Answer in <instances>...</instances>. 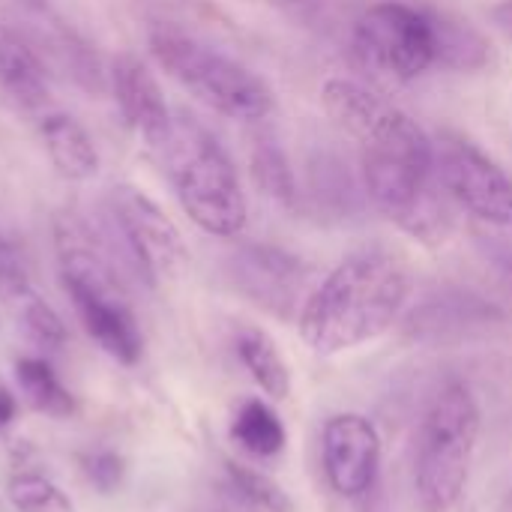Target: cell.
Masks as SVG:
<instances>
[{"label": "cell", "instance_id": "3957f363", "mask_svg": "<svg viewBox=\"0 0 512 512\" xmlns=\"http://www.w3.org/2000/svg\"><path fill=\"white\" fill-rule=\"evenodd\" d=\"M60 282L87 336L117 363L141 360L144 339L123 294V273L102 234L78 216H60L54 225Z\"/></svg>", "mask_w": 512, "mask_h": 512}, {"label": "cell", "instance_id": "ba28073f", "mask_svg": "<svg viewBox=\"0 0 512 512\" xmlns=\"http://www.w3.org/2000/svg\"><path fill=\"white\" fill-rule=\"evenodd\" d=\"M108 225L102 240L117 261L120 273L156 285L186 264V246L177 225L141 189L123 183L108 192Z\"/></svg>", "mask_w": 512, "mask_h": 512}, {"label": "cell", "instance_id": "ac0fdd59", "mask_svg": "<svg viewBox=\"0 0 512 512\" xmlns=\"http://www.w3.org/2000/svg\"><path fill=\"white\" fill-rule=\"evenodd\" d=\"M6 303L12 306V312H15V318H18V327L27 333L30 342H36L39 348H48V351L63 348V342H66V327H63L60 315H57L39 294H33V288H27V291L9 297Z\"/></svg>", "mask_w": 512, "mask_h": 512}, {"label": "cell", "instance_id": "7a4b0ae2", "mask_svg": "<svg viewBox=\"0 0 512 512\" xmlns=\"http://www.w3.org/2000/svg\"><path fill=\"white\" fill-rule=\"evenodd\" d=\"M414 279L402 255L366 246L342 258L300 306V336L309 351L333 357L387 333L408 306Z\"/></svg>", "mask_w": 512, "mask_h": 512}, {"label": "cell", "instance_id": "7c38bea8", "mask_svg": "<svg viewBox=\"0 0 512 512\" xmlns=\"http://www.w3.org/2000/svg\"><path fill=\"white\" fill-rule=\"evenodd\" d=\"M231 273L237 288L267 312L285 315L303 288V264L273 246H246L234 255Z\"/></svg>", "mask_w": 512, "mask_h": 512}, {"label": "cell", "instance_id": "603a6c76", "mask_svg": "<svg viewBox=\"0 0 512 512\" xmlns=\"http://www.w3.org/2000/svg\"><path fill=\"white\" fill-rule=\"evenodd\" d=\"M30 282H27V270H24V261L18 255V249L0 237V297L9 300L21 291H27Z\"/></svg>", "mask_w": 512, "mask_h": 512}, {"label": "cell", "instance_id": "f1b7e54d", "mask_svg": "<svg viewBox=\"0 0 512 512\" xmlns=\"http://www.w3.org/2000/svg\"><path fill=\"white\" fill-rule=\"evenodd\" d=\"M291 3H297V0H291Z\"/></svg>", "mask_w": 512, "mask_h": 512}, {"label": "cell", "instance_id": "ffe728a7", "mask_svg": "<svg viewBox=\"0 0 512 512\" xmlns=\"http://www.w3.org/2000/svg\"><path fill=\"white\" fill-rule=\"evenodd\" d=\"M6 495L18 512H75L69 495L60 486H54L48 477L30 474V471L15 474L6 486Z\"/></svg>", "mask_w": 512, "mask_h": 512}, {"label": "cell", "instance_id": "30bf717a", "mask_svg": "<svg viewBox=\"0 0 512 512\" xmlns=\"http://www.w3.org/2000/svg\"><path fill=\"white\" fill-rule=\"evenodd\" d=\"M324 474L342 498H363L381 468V435L363 414L345 411L324 423L321 435Z\"/></svg>", "mask_w": 512, "mask_h": 512}, {"label": "cell", "instance_id": "d4e9b609", "mask_svg": "<svg viewBox=\"0 0 512 512\" xmlns=\"http://www.w3.org/2000/svg\"><path fill=\"white\" fill-rule=\"evenodd\" d=\"M495 18L512 36V0H495Z\"/></svg>", "mask_w": 512, "mask_h": 512}, {"label": "cell", "instance_id": "44dd1931", "mask_svg": "<svg viewBox=\"0 0 512 512\" xmlns=\"http://www.w3.org/2000/svg\"><path fill=\"white\" fill-rule=\"evenodd\" d=\"M252 171H255V180L258 186L276 198L279 204L291 207L297 201V183H294V171L285 159V153L276 147V144H258L255 150V159H252Z\"/></svg>", "mask_w": 512, "mask_h": 512}, {"label": "cell", "instance_id": "7402d4cb", "mask_svg": "<svg viewBox=\"0 0 512 512\" xmlns=\"http://www.w3.org/2000/svg\"><path fill=\"white\" fill-rule=\"evenodd\" d=\"M81 471H84V477H87V483L93 489H99L102 495H108V492H114L123 483L126 462L114 450H93V453H87L81 459Z\"/></svg>", "mask_w": 512, "mask_h": 512}, {"label": "cell", "instance_id": "9c48e42d", "mask_svg": "<svg viewBox=\"0 0 512 512\" xmlns=\"http://www.w3.org/2000/svg\"><path fill=\"white\" fill-rule=\"evenodd\" d=\"M432 147L441 189L474 219L495 228H512L510 171L459 132H441L432 138Z\"/></svg>", "mask_w": 512, "mask_h": 512}, {"label": "cell", "instance_id": "5bb4252c", "mask_svg": "<svg viewBox=\"0 0 512 512\" xmlns=\"http://www.w3.org/2000/svg\"><path fill=\"white\" fill-rule=\"evenodd\" d=\"M237 357L255 378V384L270 396V399H288L291 393V369L288 360L282 357L279 345L258 327H243L237 333Z\"/></svg>", "mask_w": 512, "mask_h": 512}, {"label": "cell", "instance_id": "4316f807", "mask_svg": "<svg viewBox=\"0 0 512 512\" xmlns=\"http://www.w3.org/2000/svg\"><path fill=\"white\" fill-rule=\"evenodd\" d=\"M27 3H45V0H27Z\"/></svg>", "mask_w": 512, "mask_h": 512}, {"label": "cell", "instance_id": "4fadbf2b", "mask_svg": "<svg viewBox=\"0 0 512 512\" xmlns=\"http://www.w3.org/2000/svg\"><path fill=\"white\" fill-rule=\"evenodd\" d=\"M39 138L48 150V159L66 180H90L99 171V150L75 117L45 114L39 120Z\"/></svg>", "mask_w": 512, "mask_h": 512}, {"label": "cell", "instance_id": "2e32d148", "mask_svg": "<svg viewBox=\"0 0 512 512\" xmlns=\"http://www.w3.org/2000/svg\"><path fill=\"white\" fill-rule=\"evenodd\" d=\"M231 438L249 456H258V459H273L288 444V435H285L279 414L261 399H246L237 408L234 423H231Z\"/></svg>", "mask_w": 512, "mask_h": 512}, {"label": "cell", "instance_id": "8fae6325", "mask_svg": "<svg viewBox=\"0 0 512 512\" xmlns=\"http://www.w3.org/2000/svg\"><path fill=\"white\" fill-rule=\"evenodd\" d=\"M111 84H114V99L120 105V114L129 123V129L150 150H156L165 141L174 114L153 72L135 54H120L111 63Z\"/></svg>", "mask_w": 512, "mask_h": 512}, {"label": "cell", "instance_id": "52a82bcc", "mask_svg": "<svg viewBox=\"0 0 512 512\" xmlns=\"http://www.w3.org/2000/svg\"><path fill=\"white\" fill-rule=\"evenodd\" d=\"M354 60L375 78L408 84L441 63V21L402 0H381L354 24Z\"/></svg>", "mask_w": 512, "mask_h": 512}, {"label": "cell", "instance_id": "e0dca14e", "mask_svg": "<svg viewBox=\"0 0 512 512\" xmlns=\"http://www.w3.org/2000/svg\"><path fill=\"white\" fill-rule=\"evenodd\" d=\"M15 378H18V387H21V396L24 402L45 414V417H69L75 411V399L72 393L60 384L57 372L51 369L48 360L42 357H21L15 363Z\"/></svg>", "mask_w": 512, "mask_h": 512}, {"label": "cell", "instance_id": "cb8c5ba5", "mask_svg": "<svg viewBox=\"0 0 512 512\" xmlns=\"http://www.w3.org/2000/svg\"><path fill=\"white\" fill-rule=\"evenodd\" d=\"M15 411H18V402H15V396L6 390V387H0V432L15 420Z\"/></svg>", "mask_w": 512, "mask_h": 512}, {"label": "cell", "instance_id": "277c9868", "mask_svg": "<svg viewBox=\"0 0 512 512\" xmlns=\"http://www.w3.org/2000/svg\"><path fill=\"white\" fill-rule=\"evenodd\" d=\"M183 213L213 237H237L246 228V195L225 147L198 120L174 114L165 141L153 150Z\"/></svg>", "mask_w": 512, "mask_h": 512}, {"label": "cell", "instance_id": "d6986e66", "mask_svg": "<svg viewBox=\"0 0 512 512\" xmlns=\"http://www.w3.org/2000/svg\"><path fill=\"white\" fill-rule=\"evenodd\" d=\"M225 474H228L231 489L252 507L264 512H297L288 492L279 483H273L267 474H261L249 465H240V462H225Z\"/></svg>", "mask_w": 512, "mask_h": 512}, {"label": "cell", "instance_id": "5b68a950", "mask_svg": "<svg viewBox=\"0 0 512 512\" xmlns=\"http://www.w3.org/2000/svg\"><path fill=\"white\" fill-rule=\"evenodd\" d=\"M480 423V405L465 384H450L435 396L423 417L414 456V489L423 512H450L462 501Z\"/></svg>", "mask_w": 512, "mask_h": 512}, {"label": "cell", "instance_id": "9a60e30c", "mask_svg": "<svg viewBox=\"0 0 512 512\" xmlns=\"http://www.w3.org/2000/svg\"><path fill=\"white\" fill-rule=\"evenodd\" d=\"M0 84L21 105H39L48 96V81L39 57L3 24H0Z\"/></svg>", "mask_w": 512, "mask_h": 512}, {"label": "cell", "instance_id": "6da1fadb", "mask_svg": "<svg viewBox=\"0 0 512 512\" xmlns=\"http://www.w3.org/2000/svg\"><path fill=\"white\" fill-rule=\"evenodd\" d=\"M324 111L360 153L363 186L375 207L423 243L447 237V216L435 195V147L426 129L393 102L351 78H327Z\"/></svg>", "mask_w": 512, "mask_h": 512}, {"label": "cell", "instance_id": "83f0119b", "mask_svg": "<svg viewBox=\"0 0 512 512\" xmlns=\"http://www.w3.org/2000/svg\"><path fill=\"white\" fill-rule=\"evenodd\" d=\"M0 512H3V504H0Z\"/></svg>", "mask_w": 512, "mask_h": 512}, {"label": "cell", "instance_id": "8992f818", "mask_svg": "<svg viewBox=\"0 0 512 512\" xmlns=\"http://www.w3.org/2000/svg\"><path fill=\"white\" fill-rule=\"evenodd\" d=\"M150 54L189 96L222 117L252 123L264 120L276 105L264 78L195 36L159 27L150 33Z\"/></svg>", "mask_w": 512, "mask_h": 512}, {"label": "cell", "instance_id": "484cf974", "mask_svg": "<svg viewBox=\"0 0 512 512\" xmlns=\"http://www.w3.org/2000/svg\"><path fill=\"white\" fill-rule=\"evenodd\" d=\"M501 264H504V267L512 273V252H504V255H501Z\"/></svg>", "mask_w": 512, "mask_h": 512}]
</instances>
